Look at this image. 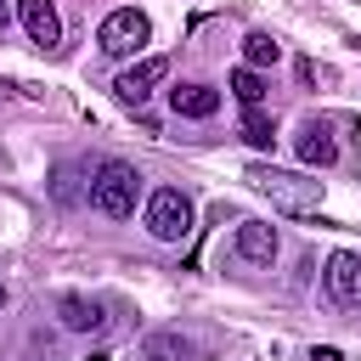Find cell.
Listing matches in <instances>:
<instances>
[{"label": "cell", "mask_w": 361, "mask_h": 361, "mask_svg": "<svg viewBox=\"0 0 361 361\" xmlns=\"http://www.w3.org/2000/svg\"><path fill=\"white\" fill-rule=\"evenodd\" d=\"M293 152H299V164H310V169H327V164L338 158V141H333V130H327L322 118H305V130H299Z\"/></svg>", "instance_id": "cell-7"}, {"label": "cell", "mask_w": 361, "mask_h": 361, "mask_svg": "<svg viewBox=\"0 0 361 361\" xmlns=\"http://www.w3.org/2000/svg\"><path fill=\"white\" fill-rule=\"evenodd\" d=\"M248 180L276 203V209H288V214H310L316 203H322V180H305V175H293V169H271V164H248Z\"/></svg>", "instance_id": "cell-2"}, {"label": "cell", "mask_w": 361, "mask_h": 361, "mask_svg": "<svg viewBox=\"0 0 361 361\" xmlns=\"http://www.w3.org/2000/svg\"><path fill=\"white\" fill-rule=\"evenodd\" d=\"M164 79H169V62H164V56H141L135 68H124V73H118V85H113V90H118L124 102H147Z\"/></svg>", "instance_id": "cell-6"}, {"label": "cell", "mask_w": 361, "mask_h": 361, "mask_svg": "<svg viewBox=\"0 0 361 361\" xmlns=\"http://www.w3.org/2000/svg\"><path fill=\"white\" fill-rule=\"evenodd\" d=\"M17 17H23V28H28V39L34 45H56L62 39V23H56V6L51 0H17Z\"/></svg>", "instance_id": "cell-8"}, {"label": "cell", "mask_w": 361, "mask_h": 361, "mask_svg": "<svg viewBox=\"0 0 361 361\" xmlns=\"http://www.w3.org/2000/svg\"><path fill=\"white\" fill-rule=\"evenodd\" d=\"M147 231H152L158 243H180V237L192 231V203H186V192L158 186V192L147 197Z\"/></svg>", "instance_id": "cell-4"}, {"label": "cell", "mask_w": 361, "mask_h": 361, "mask_svg": "<svg viewBox=\"0 0 361 361\" xmlns=\"http://www.w3.org/2000/svg\"><path fill=\"white\" fill-rule=\"evenodd\" d=\"M237 254H243L248 265H271V259H276V226L243 220V226H237Z\"/></svg>", "instance_id": "cell-9"}, {"label": "cell", "mask_w": 361, "mask_h": 361, "mask_svg": "<svg viewBox=\"0 0 361 361\" xmlns=\"http://www.w3.org/2000/svg\"><path fill=\"white\" fill-rule=\"evenodd\" d=\"M243 141H248V147H271V141H276V124H271L259 107H248V113H243Z\"/></svg>", "instance_id": "cell-15"}, {"label": "cell", "mask_w": 361, "mask_h": 361, "mask_svg": "<svg viewBox=\"0 0 361 361\" xmlns=\"http://www.w3.org/2000/svg\"><path fill=\"white\" fill-rule=\"evenodd\" d=\"M231 96H237L243 107H259V102H265V79H259L254 68H237V73H231Z\"/></svg>", "instance_id": "cell-14"}, {"label": "cell", "mask_w": 361, "mask_h": 361, "mask_svg": "<svg viewBox=\"0 0 361 361\" xmlns=\"http://www.w3.org/2000/svg\"><path fill=\"white\" fill-rule=\"evenodd\" d=\"M147 39H152V23H147L135 6H118V11H107V17H102V28H96V45H102V56H135Z\"/></svg>", "instance_id": "cell-3"}, {"label": "cell", "mask_w": 361, "mask_h": 361, "mask_svg": "<svg viewBox=\"0 0 361 361\" xmlns=\"http://www.w3.org/2000/svg\"><path fill=\"white\" fill-rule=\"evenodd\" d=\"M56 310H62V327H73V333H96V327L107 322L102 305H96V299H79V293H62Z\"/></svg>", "instance_id": "cell-11"}, {"label": "cell", "mask_w": 361, "mask_h": 361, "mask_svg": "<svg viewBox=\"0 0 361 361\" xmlns=\"http://www.w3.org/2000/svg\"><path fill=\"white\" fill-rule=\"evenodd\" d=\"M169 107H175L180 118H214L220 90H214V85H175V90H169Z\"/></svg>", "instance_id": "cell-10"}, {"label": "cell", "mask_w": 361, "mask_h": 361, "mask_svg": "<svg viewBox=\"0 0 361 361\" xmlns=\"http://www.w3.org/2000/svg\"><path fill=\"white\" fill-rule=\"evenodd\" d=\"M271 62H282V45H276L271 34H259V28H254V34L243 39V68H254V73H259V68H271Z\"/></svg>", "instance_id": "cell-13"}, {"label": "cell", "mask_w": 361, "mask_h": 361, "mask_svg": "<svg viewBox=\"0 0 361 361\" xmlns=\"http://www.w3.org/2000/svg\"><path fill=\"white\" fill-rule=\"evenodd\" d=\"M135 203H141V175H135V164H102L96 175H90V209L96 214H107V220H130L135 214Z\"/></svg>", "instance_id": "cell-1"}, {"label": "cell", "mask_w": 361, "mask_h": 361, "mask_svg": "<svg viewBox=\"0 0 361 361\" xmlns=\"http://www.w3.org/2000/svg\"><path fill=\"white\" fill-rule=\"evenodd\" d=\"M147 361H203V350L186 333H152L147 338Z\"/></svg>", "instance_id": "cell-12"}, {"label": "cell", "mask_w": 361, "mask_h": 361, "mask_svg": "<svg viewBox=\"0 0 361 361\" xmlns=\"http://www.w3.org/2000/svg\"><path fill=\"white\" fill-rule=\"evenodd\" d=\"M327 299H333V305H344V310H355V305H361V254L338 248V254L327 259Z\"/></svg>", "instance_id": "cell-5"}, {"label": "cell", "mask_w": 361, "mask_h": 361, "mask_svg": "<svg viewBox=\"0 0 361 361\" xmlns=\"http://www.w3.org/2000/svg\"><path fill=\"white\" fill-rule=\"evenodd\" d=\"M0 310H6V288H0Z\"/></svg>", "instance_id": "cell-16"}]
</instances>
